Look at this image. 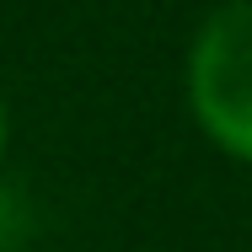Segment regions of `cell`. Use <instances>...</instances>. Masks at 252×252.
Masks as SVG:
<instances>
[{
    "mask_svg": "<svg viewBox=\"0 0 252 252\" xmlns=\"http://www.w3.org/2000/svg\"><path fill=\"white\" fill-rule=\"evenodd\" d=\"M188 107L225 156L252 161V0H225L204 16L188 49Z\"/></svg>",
    "mask_w": 252,
    "mask_h": 252,
    "instance_id": "cell-1",
    "label": "cell"
},
{
    "mask_svg": "<svg viewBox=\"0 0 252 252\" xmlns=\"http://www.w3.org/2000/svg\"><path fill=\"white\" fill-rule=\"evenodd\" d=\"M0 161H5V97H0Z\"/></svg>",
    "mask_w": 252,
    "mask_h": 252,
    "instance_id": "cell-2",
    "label": "cell"
}]
</instances>
